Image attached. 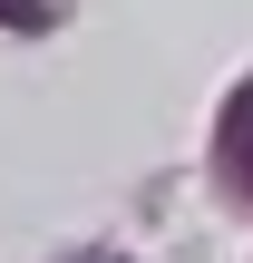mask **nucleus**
<instances>
[{
    "label": "nucleus",
    "instance_id": "f257e3e1",
    "mask_svg": "<svg viewBox=\"0 0 253 263\" xmlns=\"http://www.w3.org/2000/svg\"><path fill=\"white\" fill-rule=\"evenodd\" d=\"M215 156H224V185L253 195V78L224 98V127H215Z\"/></svg>",
    "mask_w": 253,
    "mask_h": 263
},
{
    "label": "nucleus",
    "instance_id": "f03ea898",
    "mask_svg": "<svg viewBox=\"0 0 253 263\" xmlns=\"http://www.w3.org/2000/svg\"><path fill=\"white\" fill-rule=\"evenodd\" d=\"M49 20V0H0V29H39Z\"/></svg>",
    "mask_w": 253,
    "mask_h": 263
}]
</instances>
